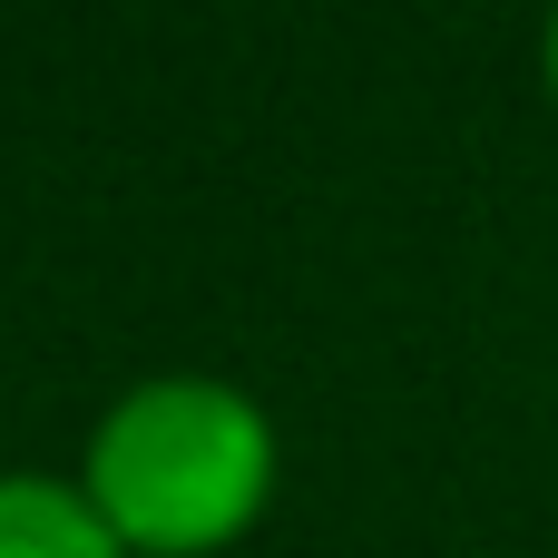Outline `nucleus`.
I'll return each mask as SVG.
<instances>
[{"label":"nucleus","instance_id":"f257e3e1","mask_svg":"<svg viewBox=\"0 0 558 558\" xmlns=\"http://www.w3.org/2000/svg\"><path fill=\"white\" fill-rule=\"evenodd\" d=\"M78 500L128 558H216L275 500V422L216 373L128 383L88 432Z\"/></svg>","mask_w":558,"mask_h":558},{"label":"nucleus","instance_id":"f03ea898","mask_svg":"<svg viewBox=\"0 0 558 558\" xmlns=\"http://www.w3.org/2000/svg\"><path fill=\"white\" fill-rule=\"evenodd\" d=\"M0 558H128L108 520L78 500V481L0 471Z\"/></svg>","mask_w":558,"mask_h":558},{"label":"nucleus","instance_id":"7ed1b4c3","mask_svg":"<svg viewBox=\"0 0 558 558\" xmlns=\"http://www.w3.org/2000/svg\"><path fill=\"white\" fill-rule=\"evenodd\" d=\"M539 59H549V98H558V20H549V39H539Z\"/></svg>","mask_w":558,"mask_h":558}]
</instances>
